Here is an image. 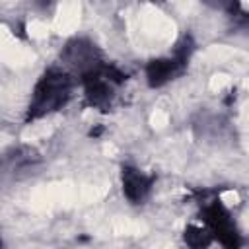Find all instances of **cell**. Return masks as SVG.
<instances>
[{
  "label": "cell",
  "mask_w": 249,
  "mask_h": 249,
  "mask_svg": "<svg viewBox=\"0 0 249 249\" xmlns=\"http://www.w3.org/2000/svg\"><path fill=\"white\" fill-rule=\"evenodd\" d=\"M72 93V76L64 68H49L33 89L27 121L41 119L66 105Z\"/></svg>",
  "instance_id": "6da1fadb"
},
{
  "label": "cell",
  "mask_w": 249,
  "mask_h": 249,
  "mask_svg": "<svg viewBox=\"0 0 249 249\" xmlns=\"http://www.w3.org/2000/svg\"><path fill=\"white\" fill-rule=\"evenodd\" d=\"M124 78L126 76L119 68L103 64V62L95 66L93 70L86 72L82 76V82H84V93H86L88 103L97 109H107L113 103L117 89L124 82Z\"/></svg>",
  "instance_id": "7a4b0ae2"
},
{
  "label": "cell",
  "mask_w": 249,
  "mask_h": 249,
  "mask_svg": "<svg viewBox=\"0 0 249 249\" xmlns=\"http://www.w3.org/2000/svg\"><path fill=\"white\" fill-rule=\"evenodd\" d=\"M200 220L208 228L212 237L218 239L222 245H226V247L239 245V235H237L235 224L231 220V214L218 198L200 202Z\"/></svg>",
  "instance_id": "3957f363"
},
{
  "label": "cell",
  "mask_w": 249,
  "mask_h": 249,
  "mask_svg": "<svg viewBox=\"0 0 249 249\" xmlns=\"http://www.w3.org/2000/svg\"><path fill=\"white\" fill-rule=\"evenodd\" d=\"M193 53V39L191 37H183V41L177 45V49L173 51L171 56H165V58H158V60H152L146 68V78H148V84L152 88H160L163 86L165 82L173 80L175 76H179L187 62H189V56Z\"/></svg>",
  "instance_id": "277c9868"
},
{
  "label": "cell",
  "mask_w": 249,
  "mask_h": 249,
  "mask_svg": "<svg viewBox=\"0 0 249 249\" xmlns=\"http://www.w3.org/2000/svg\"><path fill=\"white\" fill-rule=\"evenodd\" d=\"M60 58H62L66 68L78 72L80 76H84L86 72H89V70H93L95 66L101 64V58H99V53H97L95 45L89 43L88 39H74V41H70L64 47Z\"/></svg>",
  "instance_id": "5b68a950"
},
{
  "label": "cell",
  "mask_w": 249,
  "mask_h": 249,
  "mask_svg": "<svg viewBox=\"0 0 249 249\" xmlns=\"http://www.w3.org/2000/svg\"><path fill=\"white\" fill-rule=\"evenodd\" d=\"M154 181V175H146L132 165H123V193L132 204H140L148 198Z\"/></svg>",
  "instance_id": "8992f818"
},
{
  "label": "cell",
  "mask_w": 249,
  "mask_h": 249,
  "mask_svg": "<svg viewBox=\"0 0 249 249\" xmlns=\"http://www.w3.org/2000/svg\"><path fill=\"white\" fill-rule=\"evenodd\" d=\"M212 233L208 231V228L202 224V226H189L185 230V241L187 245L191 247H206L212 243Z\"/></svg>",
  "instance_id": "52a82bcc"
},
{
  "label": "cell",
  "mask_w": 249,
  "mask_h": 249,
  "mask_svg": "<svg viewBox=\"0 0 249 249\" xmlns=\"http://www.w3.org/2000/svg\"><path fill=\"white\" fill-rule=\"evenodd\" d=\"M245 18V21H247V25H249V16H243Z\"/></svg>",
  "instance_id": "ba28073f"
}]
</instances>
